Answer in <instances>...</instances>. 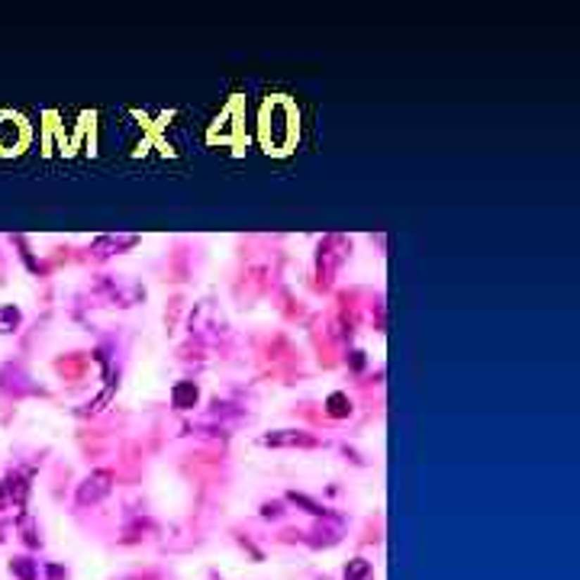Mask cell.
Wrapping results in <instances>:
<instances>
[{"instance_id": "cell-1", "label": "cell", "mask_w": 580, "mask_h": 580, "mask_svg": "<svg viewBox=\"0 0 580 580\" xmlns=\"http://www.w3.org/2000/svg\"><path fill=\"white\" fill-rule=\"evenodd\" d=\"M113 474L110 471H94L91 477H84V484L77 487V503L87 506V503H97V500H103V496L110 493V487H113Z\"/></svg>"}, {"instance_id": "cell-2", "label": "cell", "mask_w": 580, "mask_h": 580, "mask_svg": "<svg viewBox=\"0 0 580 580\" xmlns=\"http://www.w3.org/2000/svg\"><path fill=\"white\" fill-rule=\"evenodd\" d=\"M261 445H297V448H316L320 439L306 432H297V429H281V432H267L261 435Z\"/></svg>"}, {"instance_id": "cell-3", "label": "cell", "mask_w": 580, "mask_h": 580, "mask_svg": "<svg viewBox=\"0 0 580 580\" xmlns=\"http://www.w3.org/2000/svg\"><path fill=\"white\" fill-rule=\"evenodd\" d=\"M197 384L194 381H181V384H175V390H171V400H175V406L177 410H191L194 403H197Z\"/></svg>"}, {"instance_id": "cell-4", "label": "cell", "mask_w": 580, "mask_h": 580, "mask_svg": "<svg viewBox=\"0 0 580 580\" xmlns=\"http://www.w3.org/2000/svg\"><path fill=\"white\" fill-rule=\"evenodd\" d=\"M326 412L329 416H336V420H342V416H348L351 412V400L345 397V393H332V397L326 400Z\"/></svg>"}, {"instance_id": "cell-5", "label": "cell", "mask_w": 580, "mask_h": 580, "mask_svg": "<svg viewBox=\"0 0 580 580\" xmlns=\"http://www.w3.org/2000/svg\"><path fill=\"white\" fill-rule=\"evenodd\" d=\"M20 310L16 306H0V332H16V326H20Z\"/></svg>"}, {"instance_id": "cell-6", "label": "cell", "mask_w": 580, "mask_h": 580, "mask_svg": "<svg viewBox=\"0 0 580 580\" xmlns=\"http://www.w3.org/2000/svg\"><path fill=\"white\" fill-rule=\"evenodd\" d=\"M367 577H371V565H367V561H361V557L348 561V567H345V580H367Z\"/></svg>"}, {"instance_id": "cell-7", "label": "cell", "mask_w": 580, "mask_h": 580, "mask_svg": "<svg viewBox=\"0 0 580 580\" xmlns=\"http://www.w3.org/2000/svg\"><path fill=\"white\" fill-rule=\"evenodd\" d=\"M13 571L20 574V577H23V580H36V577H32V565H30V557H16V561H13Z\"/></svg>"}, {"instance_id": "cell-8", "label": "cell", "mask_w": 580, "mask_h": 580, "mask_svg": "<svg viewBox=\"0 0 580 580\" xmlns=\"http://www.w3.org/2000/svg\"><path fill=\"white\" fill-rule=\"evenodd\" d=\"M351 367H365V355L361 351H351Z\"/></svg>"}]
</instances>
